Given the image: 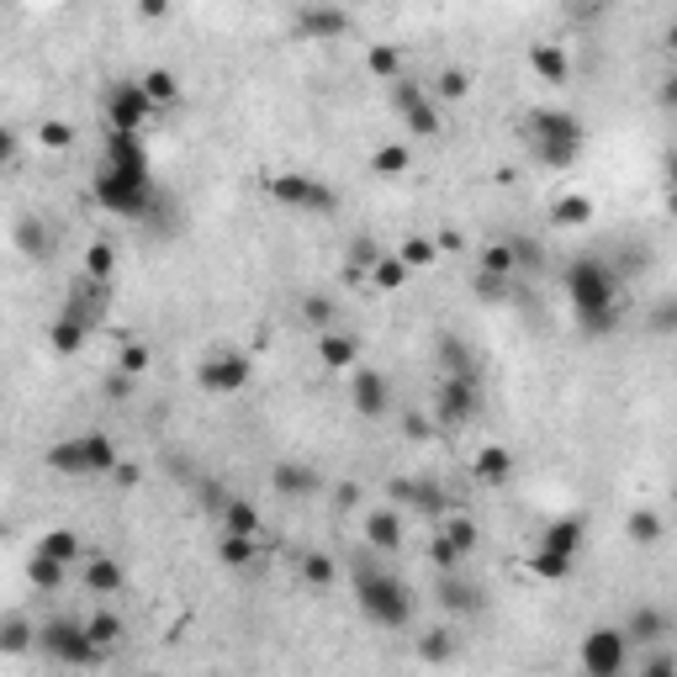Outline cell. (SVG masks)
<instances>
[{"instance_id": "d4e9b609", "label": "cell", "mask_w": 677, "mask_h": 677, "mask_svg": "<svg viewBox=\"0 0 677 677\" xmlns=\"http://www.w3.org/2000/svg\"><path fill=\"white\" fill-rule=\"evenodd\" d=\"M439 603L450 614H477L481 593H477V582H466V572H455V577H439Z\"/></svg>"}, {"instance_id": "6da1fadb", "label": "cell", "mask_w": 677, "mask_h": 677, "mask_svg": "<svg viewBox=\"0 0 677 677\" xmlns=\"http://www.w3.org/2000/svg\"><path fill=\"white\" fill-rule=\"evenodd\" d=\"M566 302L582 323V334H609L614 318H619V276L609 271V260L598 254H582L566 265Z\"/></svg>"}, {"instance_id": "7a4b0ae2", "label": "cell", "mask_w": 677, "mask_h": 677, "mask_svg": "<svg viewBox=\"0 0 677 677\" xmlns=\"http://www.w3.org/2000/svg\"><path fill=\"white\" fill-rule=\"evenodd\" d=\"M355 603L376 630H408L413 625V593H408V582L392 577L387 566H376L371 556L355 561Z\"/></svg>"}, {"instance_id": "f35d334b", "label": "cell", "mask_w": 677, "mask_h": 677, "mask_svg": "<svg viewBox=\"0 0 677 677\" xmlns=\"http://www.w3.org/2000/svg\"><path fill=\"white\" fill-rule=\"evenodd\" d=\"M112 271H117V249H112V243H90V249H85V276L106 286Z\"/></svg>"}, {"instance_id": "f5cc1de1", "label": "cell", "mask_w": 677, "mask_h": 677, "mask_svg": "<svg viewBox=\"0 0 677 677\" xmlns=\"http://www.w3.org/2000/svg\"><path fill=\"white\" fill-rule=\"evenodd\" d=\"M640 677H677V656L673 651H656V656L640 667Z\"/></svg>"}, {"instance_id": "ab89813d", "label": "cell", "mask_w": 677, "mask_h": 677, "mask_svg": "<svg viewBox=\"0 0 677 677\" xmlns=\"http://www.w3.org/2000/svg\"><path fill=\"white\" fill-rule=\"evenodd\" d=\"M302 318L313 323L318 334H334V328H339V308H334L328 297H318V291H313V297L302 302Z\"/></svg>"}, {"instance_id": "f1b7e54d", "label": "cell", "mask_w": 677, "mask_h": 677, "mask_svg": "<svg viewBox=\"0 0 677 677\" xmlns=\"http://www.w3.org/2000/svg\"><path fill=\"white\" fill-rule=\"evenodd\" d=\"M302 582L323 593V588H334L339 582V561L328 556V551H302Z\"/></svg>"}, {"instance_id": "484cf974", "label": "cell", "mask_w": 677, "mask_h": 677, "mask_svg": "<svg viewBox=\"0 0 677 677\" xmlns=\"http://www.w3.org/2000/svg\"><path fill=\"white\" fill-rule=\"evenodd\" d=\"M509 477H514V455H509V444H481L477 450V481L481 487H503Z\"/></svg>"}, {"instance_id": "9a60e30c", "label": "cell", "mask_w": 677, "mask_h": 677, "mask_svg": "<svg viewBox=\"0 0 677 677\" xmlns=\"http://www.w3.org/2000/svg\"><path fill=\"white\" fill-rule=\"evenodd\" d=\"M297 33L313 42H334L350 33V11H334V5H302L297 11Z\"/></svg>"}, {"instance_id": "680465c9", "label": "cell", "mask_w": 677, "mask_h": 677, "mask_svg": "<svg viewBox=\"0 0 677 677\" xmlns=\"http://www.w3.org/2000/svg\"><path fill=\"white\" fill-rule=\"evenodd\" d=\"M667 180H673V191H677V149L667 154Z\"/></svg>"}, {"instance_id": "d6a6232c", "label": "cell", "mask_w": 677, "mask_h": 677, "mask_svg": "<svg viewBox=\"0 0 677 677\" xmlns=\"http://www.w3.org/2000/svg\"><path fill=\"white\" fill-rule=\"evenodd\" d=\"M371 170H376L381 180H398V175L413 170V149H408V143H381V149L371 154Z\"/></svg>"}, {"instance_id": "6f0895ef", "label": "cell", "mask_w": 677, "mask_h": 677, "mask_svg": "<svg viewBox=\"0 0 677 677\" xmlns=\"http://www.w3.org/2000/svg\"><path fill=\"white\" fill-rule=\"evenodd\" d=\"M106 392H112V398H127V392H133V376H112V381H106Z\"/></svg>"}, {"instance_id": "cb8c5ba5", "label": "cell", "mask_w": 677, "mask_h": 677, "mask_svg": "<svg viewBox=\"0 0 677 677\" xmlns=\"http://www.w3.org/2000/svg\"><path fill=\"white\" fill-rule=\"evenodd\" d=\"M355 355H360V339L334 328V334H318V360L328 371H355Z\"/></svg>"}, {"instance_id": "7dc6e473", "label": "cell", "mask_w": 677, "mask_h": 677, "mask_svg": "<svg viewBox=\"0 0 677 677\" xmlns=\"http://www.w3.org/2000/svg\"><path fill=\"white\" fill-rule=\"evenodd\" d=\"M444 535H450V546H455V551H461V556H472V551H477V524H472V518H450V524H444Z\"/></svg>"}, {"instance_id": "603a6c76", "label": "cell", "mask_w": 677, "mask_h": 677, "mask_svg": "<svg viewBox=\"0 0 677 677\" xmlns=\"http://www.w3.org/2000/svg\"><path fill=\"white\" fill-rule=\"evenodd\" d=\"M38 556L59 561V566H75V561L90 556V551H85V540L75 535V529H42V535H38Z\"/></svg>"}, {"instance_id": "d6986e66", "label": "cell", "mask_w": 677, "mask_h": 677, "mask_svg": "<svg viewBox=\"0 0 677 677\" xmlns=\"http://www.w3.org/2000/svg\"><path fill=\"white\" fill-rule=\"evenodd\" d=\"M365 546L371 551H402V518H398V509H371L365 514Z\"/></svg>"}, {"instance_id": "94428289", "label": "cell", "mask_w": 677, "mask_h": 677, "mask_svg": "<svg viewBox=\"0 0 677 677\" xmlns=\"http://www.w3.org/2000/svg\"><path fill=\"white\" fill-rule=\"evenodd\" d=\"M667 206H673V212H677V191H673V197H667Z\"/></svg>"}, {"instance_id": "bcb514c9", "label": "cell", "mask_w": 677, "mask_h": 677, "mask_svg": "<svg viewBox=\"0 0 677 677\" xmlns=\"http://www.w3.org/2000/svg\"><path fill=\"white\" fill-rule=\"evenodd\" d=\"M117 371L138 381V376L149 371V344H143V339H127V344H122V355H117Z\"/></svg>"}, {"instance_id": "83f0119b", "label": "cell", "mask_w": 677, "mask_h": 677, "mask_svg": "<svg viewBox=\"0 0 677 677\" xmlns=\"http://www.w3.org/2000/svg\"><path fill=\"white\" fill-rule=\"evenodd\" d=\"M455 651H461V640H455L450 625H439V630H424V636H418V662H429V667L455 662Z\"/></svg>"}, {"instance_id": "5bb4252c", "label": "cell", "mask_w": 677, "mask_h": 677, "mask_svg": "<svg viewBox=\"0 0 677 677\" xmlns=\"http://www.w3.org/2000/svg\"><path fill=\"white\" fill-rule=\"evenodd\" d=\"M350 402H355L360 418H381V413L392 408V381H387L381 371H371V365H355V376H350Z\"/></svg>"}, {"instance_id": "52a82bcc", "label": "cell", "mask_w": 677, "mask_h": 677, "mask_svg": "<svg viewBox=\"0 0 677 677\" xmlns=\"http://www.w3.org/2000/svg\"><path fill=\"white\" fill-rule=\"evenodd\" d=\"M577 656H582V673L588 677H625V667H630V636L619 625H593L582 636Z\"/></svg>"}, {"instance_id": "ffe728a7", "label": "cell", "mask_w": 677, "mask_h": 677, "mask_svg": "<svg viewBox=\"0 0 677 677\" xmlns=\"http://www.w3.org/2000/svg\"><path fill=\"white\" fill-rule=\"evenodd\" d=\"M271 481H276L280 498H313L323 487V477L313 472V466H302V461H280L276 472H271Z\"/></svg>"}, {"instance_id": "8992f818", "label": "cell", "mask_w": 677, "mask_h": 677, "mask_svg": "<svg viewBox=\"0 0 677 677\" xmlns=\"http://www.w3.org/2000/svg\"><path fill=\"white\" fill-rule=\"evenodd\" d=\"M271 197H276L280 206H291V212H308V217L339 212V191L313 180V175H302V170H280L276 180H271Z\"/></svg>"}, {"instance_id": "74e56055", "label": "cell", "mask_w": 677, "mask_h": 677, "mask_svg": "<svg viewBox=\"0 0 677 677\" xmlns=\"http://www.w3.org/2000/svg\"><path fill=\"white\" fill-rule=\"evenodd\" d=\"M429 561L439 566V577H455V572H466V556L450 546V535H444V529H439L435 540H429Z\"/></svg>"}, {"instance_id": "60d3db41", "label": "cell", "mask_w": 677, "mask_h": 677, "mask_svg": "<svg viewBox=\"0 0 677 677\" xmlns=\"http://www.w3.org/2000/svg\"><path fill=\"white\" fill-rule=\"evenodd\" d=\"M551 217H556L561 228H582V223L593 217V201L588 197H561L556 206H551Z\"/></svg>"}, {"instance_id": "3957f363", "label": "cell", "mask_w": 677, "mask_h": 677, "mask_svg": "<svg viewBox=\"0 0 677 677\" xmlns=\"http://www.w3.org/2000/svg\"><path fill=\"white\" fill-rule=\"evenodd\" d=\"M529 138H535V154H540V164H551V170L577 164V160H582V149H588L582 122L572 117V112H561V106H540V112L529 117Z\"/></svg>"}, {"instance_id": "7402d4cb", "label": "cell", "mask_w": 677, "mask_h": 677, "mask_svg": "<svg viewBox=\"0 0 677 677\" xmlns=\"http://www.w3.org/2000/svg\"><path fill=\"white\" fill-rule=\"evenodd\" d=\"M42 466H48V472H59V477H90V461H85L80 435H75V439H59V444H48Z\"/></svg>"}, {"instance_id": "1f68e13d", "label": "cell", "mask_w": 677, "mask_h": 677, "mask_svg": "<svg viewBox=\"0 0 677 677\" xmlns=\"http://www.w3.org/2000/svg\"><path fill=\"white\" fill-rule=\"evenodd\" d=\"M518 243H487L481 249V276H498V280H514V271H518Z\"/></svg>"}, {"instance_id": "11a10c76", "label": "cell", "mask_w": 677, "mask_h": 677, "mask_svg": "<svg viewBox=\"0 0 677 677\" xmlns=\"http://www.w3.org/2000/svg\"><path fill=\"white\" fill-rule=\"evenodd\" d=\"M402 435H408V439H429V435H435V424H424L418 413H408V418H402Z\"/></svg>"}, {"instance_id": "2e32d148", "label": "cell", "mask_w": 677, "mask_h": 677, "mask_svg": "<svg viewBox=\"0 0 677 677\" xmlns=\"http://www.w3.org/2000/svg\"><path fill=\"white\" fill-rule=\"evenodd\" d=\"M619 630L630 636V645H662V640L673 636V619H667L656 603H636V609H630V619H625Z\"/></svg>"}, {"instance_id": "d590c367", "label": "cell", "mask_w": 677, "mask_h": 677, "mask_svg": "<svg viewBox=\"0 0 677 677\" xmlns=\"http://www.w3.org/2000/svg\"><path fill=\"white\" fill-rule=\"evenodd\" d=\"M27 577H33V588H42V593H59L64 588V577H70V566H59V561H48L33 551V561H27Z\"/></svg>"}, {"instance_id": "b9f144b4", "label": "cell", "mask_w": 677, "mask_h": 677, "mask_svg": "<svg viewBox=\"0 0 677 677\" xmlns=\"http://www.w3.org/2000/svg\"><path fill=\"white\" fill-rule=\"evenodd\" d=\"M143 90H149V101H154V106H170V101H175V96H180V80H175V75H170V70H149V75H143Z\"/></svg>"}, {"instance_id": "4dcf8cb0", "label": "cell", "mask_w": 677, "mask_h": 677, "mask_svg": "<svg viewBox=\"0 0 677 677\" xmlns=\"http://www.w3.org/2000/svg\"><path fill=\"white\" fill-rule=\"evenodd\" d=\"M38 645V625H27L22 614H5V625H0V651L5 656H22V651H33Z\"/></svg>"}, {"instance_id": "816d5d0a", "label": "cell", "mask_w": 677, "mask_h": 677, "mask_svg": "<svg viewBox=\"0 0 677 677\" xmlns=\"http://www.w3.org/2000/svg\"><path fill=\"white\" fill-rule=\"evenodd\" d=\"M16 243H22V249H27V254H42V249H48V234H42L38 223H33V217H27V223H22V228H16Z\"/></svg>"}, {"instance_id": "f546056e", "label": "cell", "mask_w": 677, "mask_h": 677, "mask_svg": "<svg viewBox=\"0 0 677 677\" xmlns=\"http://www.w3.org/2000/svg\"><path fill=\"white\" fill-rule=\"evenodd\" d=\"M85 339H90V323L70 318V313H59V318H53V328H48V344H53L59 355H75Z\"/></svg>"}, {"instance_id": "9c48e42d", "label": "cell", "mask_w": 677, "mask_h": 677, "mask_svg": "<svg viewBox=\"0 0 677 677\" xmlns=\"http://www.w3.org/2000/svg\"><path fill=\"white\" fill-rule=\"evenodd\" d=\"M90 197L101 201L106 212H117V217H149V206H154V186H133V180H122V175H112V170H96Z\"/></svg>"}, {"instance_id": "e0dca14e", "label": "cell", "mask_w": 677, "mask_h": 677, "mask_svg": "<svg viewBox=\"0 0 677 677\" xmlns=\"http://www.w3.org/2000/svg\"><path fill=\"white\" fill-rule=\"evenodd\" d=\"M387 492H392V503H408V509H424V514H444V509H450L444 487H439V481H424V477H402V481H392Z\"/></svg>"}, {"instance_id": "44dd1931", "label": "cell", "mask_w": 677, "mask_h": 677, "mask_svg": "<svg viewBox=\"0 0 677 677\" xmlns=\"http://www.w3.org/2000/svg\"><path fill=\"white\" fill-rule=\"evenodd\" d=\"M529 70H535L546 85H566V75H572V59H566V48H561V42H535V48H529Z\"/></svg>"}, {"instance_id": "f6af8a7d", "label": "cell", "mask_w": 677, "mask_h": 677, "mask_svg": "<svg viewBox=\"0 0 677 677\" xmlns=\"http://www.w3.org/2000/svg\"><path fill=\"white\" fill-rule=\"evenodd\" d=\"M365 64H371V75H381L387 85H398V80H402L398 48H371V53H365Z\"/></svg>"}, {"instance_id": "e575fe53", "label": "cell", "mask_w": 677, "mask_h": 677, "mask_svg": "<svg viewBox=\"0 0 677 677\" xmlns=\"http://www.w3.org/2000/svg\"><path fill=\"white\" fill-rule=\"evenodd\" d=\"M408 276H413V271L402 265L398 254H381V260L371 265V286H376V291H402V286H408Z\"/></svg>"}, {"instance_id": "db71d44e", "label": "cell", "mask_w": 677, "mask_h": 677, "mask_svg": "<svg viewBox=\"0 0 677 677\" xmlns=\"http://www.w3.org/2000/svg\"><path fill=\"white\" fill-rule=\"evenodd\" d=\"M350 260H355V265H365V271H371V265L381 260V249H376V243H371V239H355V243H350Z\"/></svg>"}, {"instance_id": "9f6ffc18", "label": "cell", "mask_w": 677, "mask_h": 677, "mask_svg": "<svg viewBox=\"0 0 677 677\" xmlns=\"http://www.w3.org/2000/svg\"><path fill=\"white\" fill-rule=\"evenodd\" d=\"M662 106H667V112H677V70L667 75V80H662Z\"/></svg>"}, {"instance_id": "4316f807", "label": "cell", "mask_w": 677, "mask_h": 677, "mask_svg": "<svg viewBox=\"0 0 677 677\" xmlns=\"http://www.w3.org/2000/svg\"><path fill=\"white\" fill-rule=\"evenodd\" d=\"M223 535H249V540H260V509L254 503H243V498H223Z\"/></svg>"}, {"instance_id": "8fae6325", "label": "cell", "mask_w": 677, "mask_h": 677, "mask_svg": "<svg viewBox=\"0 0 677 677\" xmlns=\"http://www.w3.org/2000/svg\"><path fill=\"white\" fill-rule=\"evenodd\" d=\"M249 381H254V360L239 355V350H217V355L201 360V387H206V392H217V398L243 392Z\"/></svg>"}, {"instance_id": "7bdbcfd3", "label": "cell", "mask_w": 677, "mask_h": 677, "mask_svg": "<svg viewBox=\"0 0 677 677\" xmlns=\"http://www.w3.org/2000/svg\"><path fill=\"white\" fill-rule=\"evenodd\" d=\"M398 260L408 265V271H429V265L439 260V243H435V239H408V243L398 249Z\"/></svg>"}, {"instance_id": "c3c4849f", "label": "cell", "mask_w": 677, "mask_h": 677, "mask_svg": "<svg viewBox=\"0 0 677 677\" xmlns=\"http://www.w3.org/2000/svg\"><path fill=\"white\" fill-rule=\"evenodd\" d=\"M645 328H651L656 339H662V334H677V297H662V302L651 308V323H645Z\"/></svg>"}, {"instance_id": "ba28073f", "label": "cell", "mask_w": 677, "mask_h": 677, "mask_svg": "<svg viewBox=\"0 0 677 677\" xmlns=\"http://www.w3.org/2000/svg\"><path fill=\"white\" fill-rule=\"evenodd\" d=\"M160 106L149 101V90L138 80H117L106 90V127L112 133H143V122L154 117Z\"/></svg>"}, {"instance_id": "91938a15", "label": "cell", "mask_w": 677, "mask_h": 677, "mask_svg": "<svg viewBox=\"0 0 677 677\" xmlns=\"http://www.w3.org/2000/svg\"><path fill=\"white\" fill-rule=\"evenodd\" d=\"M667 53H673V59H677V22H673V27H667Z\"/></svg>"}, {"instance_id": "681fc988", "label": "cell", "mask_w": 677, "mask_h": 677, "mask_svg": "<svg viewBox=\"0 0 677 677\" xmlns=\"http://www.w3.org/2000/svg\"><path fill=\"white\" fill-rule=\"evenodd\" d=\"M38 138H42V149H70V143H75V127H70V122H42L38 127Z\"/></svg>"}, {"instance_id": "277c9868", "label": "cell", "mask_w": 677, "mask_h": 677, "mask_svg": "<svg viewBox=\"0 0 677 677\" xmlns=\"http://www.w3.org/2000/svg\"><path fill=\"white\" fill-rule=\"evenodd\" d=\"M582 540H588V524L577 514H561L546 524V535L535 540V556H529V566H535V577H546V582H561L572 566H577V556H582Z\"/></svg>"}, {"instance_id": "836d02e7", "label": "cell", "mask_w": 677, "mask_h": 677, "mask_svg": "<svg viewBox=\"0 0 677 677\" xmlns=\"http://www.w3.org/2000/svg\"><path fill=\"white\" fill-rule=\"evenodd\" d=\"M254 556H260V540H249V535H223V540H217V561L234 566V572L254 566Z\"/></svg>"}, {"instance_id": "ee69618b", "label": "cell", "mask_w": 677, "mask_h": 677, "mask_svg": "<svg viewBox=\"0 0 677 677\" xmlns=\"http://www.w3.org/2000/svg\"><path fill=\"white\" fill-rule=\"evenodd\" d=\"M625 529H630L636 546H656V540H662V518H656V509H636Z\"/></svg>"}, {"instance_id": "5b68a950", "label": "cell", "mask_w": 677, "mask_h": 677, "mask_svg": "<svg viewBox=\"0 0 677 677\" xmlns=\"http://www.w3.org/2000/svg\"><path fill=\"white\" fill-rule=\"evenodd\" d=\"M38 651L53 656L59 667H90L101 656V645L90 640L85 619H42L38 625Z\"/></svg>"}, {"instance_id": "f907efd6", "label": "cell", "mask_w": 677, "mask_h": 677, "mask_svg": "<svg viewBox=\"0 0 677 677\" xmlns=\"http://www.w3.org/2000/svg\"><path fill=\"white\" fill-rule=\"evenodd\" d=\"M435 90H439V96H444V101H461V96L472 90V80H466L461 70H444V75H439V85H435Z\"/></svg>"}, {"instance_id": "ac0fdd59", "label": "cell", "mask_w": 677, "mask_h": 677, "mask_svg": "<svg viewBox=\"0 0 677 677\" xmlns=\"http://www.w3.org/2000/svg\"><path fill=\"white\" fill-rule=\"evenodd\" d=\"M80 577H85V593H122L127 588V566H117L112 556H101V551H90L80 566Z\"/></svg>"}, {"instance_id": "7c38bea8", "label": "cell", "mask_w": 677, "mask_h": 677, "mask_svg": "<svg viewBox=\"0 0 677 677\" xmlns=\"http://www.w3.org/2000/svg\"><path fill=\"white\" fill-rule=\"evenodd\" d=\"M101 170H112V175L133 180V186H154L149 154H143V138H138V133H112V127H106V164H101Z\"/></svg>"}, {"instance_id": "6125c7cd", "label": "cell", "mask_w": 677, "mask_h": 677, "mask_svg": "<svg viewBox=\"0 0 677 677\" xmlns=\"http://www.w3.org/2000/svg\"><path fill=\"white\" fill-rule=\"evenodd\" d=\"M149 677H164V673H149Z\"/></svg>"}, {"instance_id": "30bf717a", "label": "cell", "mask_w": 677, "mask_h": 677, "mask_svg": "<svg viewBox=\"0 0 677 677\" xmlns=\"http://www.w3.org/2000/svg\"><path fill=\"white\" fill-rule=\"evenodd\" d=\"M439 424H472L481 413V381H477V371H461V376H444L439 381Z\"/></svg>"}, {"instance_id": "8d00e7d4", "label": "cell", "mask_w": 677, "mask_h": 677, "mask_svg": "<svg viewBox=\"0 0 677 677\" xmlns=\"http://www.w3.org/2000/svg\"><path fill=\"white\" fill-rule=\"evenodd\" d=\"M85 630H90V640L101 645V651H112L122 640V614H112V609H96L90 619H85Z\"/></svg>"}, {"instance_id": "4fadbf2b", "label": "cell", "mask_w": 677, "mask_h": 677, "mask_svg": "<svg viewBox=\"0 0 677 677\" xmlns=\"http://www.w3.org/2000/svg\"><path fill=\"white\" fill-rule=\"evenodd\" d=\"M392 106H398V117L408 122V133H418V138H435L439 133V106H435V96H429L424 85L398 80L392 85Z\"/></svg>"}]
</instances>
